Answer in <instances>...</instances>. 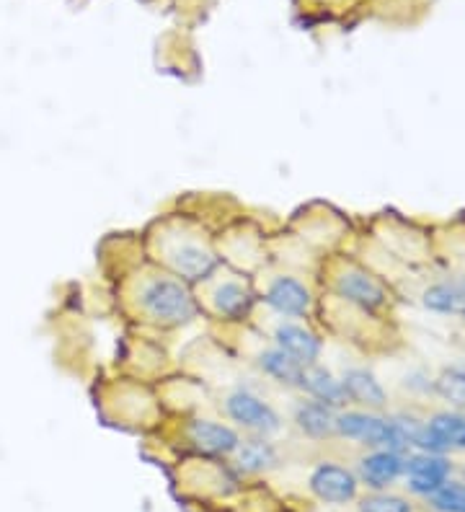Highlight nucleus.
<instances>
[{
	"label": "nucleus",
	"mask_w": 465,
	"mask_h": 512,
	"mask_svg": "<svg viewBox=\"0 0 465 512\" xmlns=\"http://www.w3.org/2000/svg\"><path fill=\"white\" fill-rule=\"evenodd\" d=\"M137 313L158 329H181L199 319L202 303L194 295L192 285L168 269L148 272L135 288Z\"/></svg>",
	"instance_id": "1"
},
{
	"label": "nucleus",
	"mask_w": 465,
	"mask_h": 512,
	"mask_svg": "<svg viewBox=\"0 0 465 512\" xmlns=\"http://www.w3.org/2000/svg\"><path fill=\"white\" fill-rule=\"evenodd\" d=\"M158 259L171 275L181 277L189 285H205L220 272L223 259L199 231L189 225H168L158 238Z\"/></svg>",
	"instance_id": "2"
},
{
	"label": "nucleus",
	"mask_w": 465,
	"mask_h": 512,
	"mask_svg": "<svg viewBox=\"0 0 465 512\" xmlns=\"http://www.w3.org/2000/svg\"><path fill=\"white\" fill-rule=\"evenodd\" d=\"M207 285L205 300H199L202 308L215 316L220 321H228V324H241V321L251 319L256 303H259V293L254 290V285L243 277H212Z\"/></svg>",
	"instance_id": "3"
},
{
	"label": "nucleus",
	"mask_w": 465,
	"mask_h": 512,
	"mask_svg": "<svg viewBox=\"0 0 465 512\" xmlns=\"http://www.w3.org/2000/svg\"><path fill=\"white\" fill-rule=\"evenodd\" d=\"M223 412L236 430L248 432V435L272 438L282 430V417L277 409L267 399L254 394L251 388H233L230 394H225Z\"/></svg>",
	"instance_id": "4"
},
{
	"label": "nucleus",
	"mask_w": 465,
	"mask_h": 512,
	"mask_svg": "<svg viewBox=\"0 0 465 512\" xmlns=\"http://www.w3.org/2000/svg\"><path fill=\"white\" fill-rule=\"evenodd\" d=\"M336 438L352 440L365 448H388L401 453L393 419L380 417L370 409H339L336 414Z\"/></svg>",
	"instance_id": "5"
},
{
	"label": "nucleus",
	"mask_w": 465,
	"mask_h": 512,
	"mask_svg": "<svg viewBox=\"0 0 465 512\" xmlns=\"http://www.w3.org/2000/svg\"><path fill=\"white\" fill-rule=\"evenodd\" d=\"M259 300L279 319H310L316 306V295L308 282L295 275L269 277Z\"/></svg>",
	"instance_id": "6"
},
{
	"label": "nucleus",
	"mask_w": 465,
	"mask_h": 512,
	"mask_svg": "<svg viewBox=\"0 0 465 512\" xmlns=\"http://www.w3.org/2000/svg\"><path fill=\"white\" fill-rule=\"evenodd\" d=\"M331 285L341 300H347L365 313H380L388 306V293H385L383 285L357 264H347L339 272H334Z\"/></svg>",
	"instance_id": "7"
},
{
	"label": "nucleus",
	"mask_w": 465,
	"mask_h": 512,
	"mask_svg": "<svg viewBox=\"0 0 465 512\" xmlns=\"http://www.w3.org/2000/svg\"><path fill=\"white\" fill-rule=\"evenodd\" d=\"M310 494L326 505H349L360 497V479L347 466L334 461H321L310 471L308 479Z\"/></svg>",
	"instance_id": "8"
},
{
	"label": "nucleus",
	"mask_w": 465,
	"mask_h": 512,
	"mask_svg": "<svg viewBox=\"0 0 465 512\" xmlns=\"http://www.w3.org/2000/svg\"><path fill=\"white\" fill-rule=\"evenodd\" d=\"M272 342L277 344L279 350H285L287 355L295 357L305 368L321 363L323 339L308 324H300L295 319H279L272 329Z\"/></svg>",
	"instance_id": "9"
},
{
	"label": "nucleus",
	"mask_w": 465,
	"mask_h": 512,
	"mask_svg": "<svg viewBox=\"0 0 465 512\" xmlns=\"http://www.w3.org/2000/svg\"><path fill=\"white\" fill-rule=\"evenodd\" d=\"M403 474L409 479V489L416 494H434L450 481L453 474V463L447 461L442 453H429V450H419L414 456L406 458L403 463Z\"/></svg>",
	"instance_id": "10"
},
{
	"label": "nucleus",
	"mask_w": 465,
	"mask_h": 512,
	"mask_svg": "<svg viewBox=\"0 0 465 512\" xmlns=\"http://www.w3.org/2000/svg\"><path fill=\"white\" fill-rule=\"evenodd\" d=\"M184 435L194 448L202 450V453H210V456H233L243 440L241 432L233 425H225V422L207 417L189 419Z\"/></svg>",
	"instance_id": "11"
},
{
	"label": "nucleus",
	"mask_w": 465,
	"mask_h": 512,
	"mask_svg": "<svg viewBox=\"0 0 465 512\" xmlns=\"http://www.w3.org/2000/svg\"><path fill=\"white\" fill-rule=\"evenodd\" d=\"M336 414L339 409L329 404H321L316 399H300L292 412V425L298 427V432L308 440H329L336 438Z\"/></svg>",
	"instance_id": "12"
},
{
	"label": "nucleus",
	"mask_w": 465,
	"mask_h": 512,
	"mask_svg": "<svg viewBox=\"0 0 465 512\" xmlns=\"http://www.w3.org/2000/svg\"><path fill=\"white\" fill-rule=\"evenodd\" d=\"M341 386L349 404H357L370 412H380L388 406V391L378 381V375L367 368H349L341 373Z\"/></svg>",
	"instance_id": "13"
},
{
	"label": "nucleus",
	"mask_w": 465,
	"mask_h": 512,
	"mask_svg": "<svg viewBox=\"0 0 465 512\" xmlns=\"http://www.w3.org/2000/svg\"><path fill=\"white\" fill-rule=\"evenodd\" d=\"M403 463H406V458L398 450H370L367 456L360 458V466H357L360 469V481L370 489H375V492H383L403 474Z\"/></svg>",
	"instance_id": "14"
},
{
	"label": "nucleus",
	"mask_w": 465,
	"mask_h": 512,
	"mask_svg": "<svg viewBox=\"0 0 465 512\" xmlns=\"http://www.w3.org/2000/svg\"><path fill=\"white\" fill-rule=\"evenodd\" d=\"M236 469L246 476L269 474L279 466V448L272 443V438H259V435H248L241 440V445L233 453Z\"/></svg>",
	"instance_id": "15"
},
{
	"label": "nucleus",
	"mask_w": 465,
	"mask_h": 512,
	"mask_svg": "<svg viewBox=\"0 0 465 512\" xmlns=\"http://www.w3.org/2000/svg\"><path fill=\"white\" fill-rule=\"evenodd\" d=\"M256 368L261 370V375H267L269 381L279 383L287 391H300L303 388V375H305V365H300L298 360L292 355H287L285 350H279L277 344L267 347V350H261L256 355Z\"/></svg>",
	"instance_id": "16"
},
{
	"label": "nucleus",
	"mask_w": 465,
	"mask_h": 512,
	"mask_svg": "<svg viewBox=\"0 0 465 512\" xmlns=\"http://www.w3.org/2000/svg\"><path fill=\"white\" fill-rule=\"evenodd\" d=\"M424 430H427L429 453L465 450V414L437 412L424 422Z\"/></svg>",
	"instance_id": "17"
},
{
	"label": "nucleus",
	"mask_w": 465,
	"mask_h": 512,
	"mask_svg": "<svg viewBox=\"0 0 465 512\" xmlns=\"http://www.w3.org/2000/svg\"><path fill=\"white\" fill-rule=\"evenodd\" d=\"M300 394H305L308 399H316L321 404H329L334 409H347V394H344V386H341V378H336L329 368H323L321 363L305 368L303 375V388Z\"/></svg>",
	"instance_id": "18"
},
{
	"label": "nucleus",
	"mask_w": 465,
	"mask_h": 512,
	"mask_svg": "<svg viewBox=\"0 0 465 512\" xmlns=\"http://www.w3.org/2000/svg\"><path fill=\"white\" fill-rule=\"evenodd\" d=\"M422 298L432 313L465 319V282H437L424 290Z\"/></svg>",
	"instance_id": "19"
},
{
	"label": "nucleus",
	"mask_w": 465,
	"mask_h": 512,
	"mask_svg": "<svg viewBox=\"0 0 465 512\" xmlns=\"http://www.w3.org/2000/svg\"><path fill=\"white\" fill-rule=\"evenodd\" d=\"M432 391L455 412L465 409V368H445L432 381Z\"/></svg>",
	"instance_id": "20"
},
{
	"label": "nucleus",
	"mask_w": 465,
	"mask_h": 512,
	"mask_svg": "<svg viewBox=\"0 0 465 512\" xmlns=\"http://www.w3.org/2000/svg\"><path fill=\"white\" fill-rule=\"evenodd\" d=\"M357 512H416L414 502L401 497V494L388 492H372L360 497L357 502Z\"/></svg>",
	"instance_id": "21"
},
{
	"label": "nucleus",
	"mask_w": 465,
	"mask_h": 512,
	"mask_svg": "<svg viewBox=\"0 0 465 512\" xmlns=\"http://www.w3.org/2000/svg\"><path fill=\"white\" fill-rule=\"evenodd\" d=\"M429 505L440 512H465V484L447 481L445 487L429 494Z\"/></svg>",
	"instance_id": "22"
}]
</instances>
